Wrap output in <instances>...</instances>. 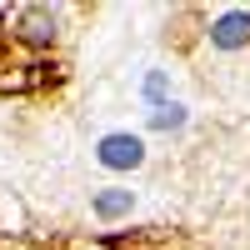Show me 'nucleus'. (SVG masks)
<instances>
[{
	"instance_id": "obj_3",
	"label": "nucleus",
	"mask_w": 250,
	"mask_h": 250,
	"mask_svg": "<svg viewBox=\"0 0 250 250\" xmlns=\"http://www.w3.org/2000/svg\"><path fill=\"white\" fill-rule=\"evenodd\" d=\"M245 40H250V10H225L210 25V45H220V50H240Z\"/></svg>"
},
{
	"instance_id": "obj_4",
	"label": "nucleus",
	"mask_w": 250,
	"mask_h": 250,
	"mask_svg": "<svg viewBox=\"0 0 250 250\" xmlns=\"http://www.w3.org/2000/svg\"><path fill=\"white\" fill-rule=\"evenodd\" d=\"M130 205H135V190L105 185V190L95 195V215H100V220H120V215H130Z\"/></svg>"
},
{
	"instance_id": "obj_5",
	"label": "nucleus",
	"mask_w": 250,
	"mask_h": 250,
	"mask_svg": "<svg viewBox=\"0 0 250 250\" xmlns=\"http://www.w3.org/2000/svg\"><path fill=\"white\" fill-rule=\"evenodd\" d=\"M150 125H155V130H180V125H185V105H170V100L155 105L150 110Z\"/></svg>"
},
{
	"instance_id": "obj_2",
	"label": "nucleus",
	"mask_w": 250,
	"mask_h": 250,
	"mask_svg": "<svg viewBox=\"0 0 250 250\" xmlns=\"http://www.w3.org/2000/svg\"><path fill=\"white\" fill-rule=\"evenodd\" d=\"M15 35L25 40V45H50V40H55V10L25 5V10L15 15Z\"/></svg>"
},
{
	"instance_id": "obj_6",
	"label": "nucleus",
	"mask_w": 250,
	"mask_h": 250,
	"mask_svg": "<svg viewBox=\"0 0 250 250\" xmlns=\"http://www.w3.org/2000/svg\"><path fill=\"white\" fill-rule=\"evenodd\" d=\"M145 100H150V105H165V70L145 75Z\"/></svg>"
},
{
	"instance_id": "obj_1",
	"label": "nucleus",
	"mask_w": 250,
	"mask_h": 250,
	"mask_svg": "<svg viewBox=\"0 0 250 250\" xmlns=\"http://www.w3.org/2000/svg\"><path fill=\"white\" fill-rule=\"evenodd\" d=\"M95 160L105 165V170H135V165L145 160V140L115 130V135H105V140L95 145Z\"/></svg>"
}]
</instances>
